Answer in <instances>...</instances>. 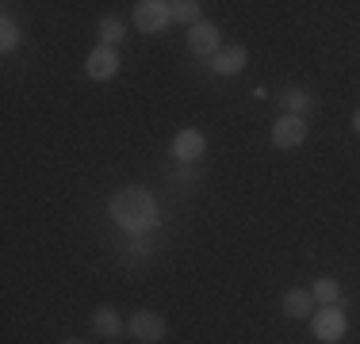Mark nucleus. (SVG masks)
Listing matches in <instances>:
<instances>
[{"mask_svg": "<svg viewBox=\"0 0 360 344\" xmlns=\"http://www.w3.org/2000/svg\"><path fill=\"white\" fill-rule=\"evenodd\" d=\"M108 214H111V222H115L123 234H131V237L150 234V230L158 226V218H161L158 199H153L146 187H139V184L119 187V192L111 195V203H108Z\"/></svg>", "mask_w": 360, "mask_h": 344, "instance_id": "nucleus-1", "label": "nucleus"}, {"mask_svg": "<svg viewBox=\"0 0 360 344\" xmlns=\"http://www.w3.org/2000/svg\"><path fill=\"white\" fill-rule=\"evenodd\" d=\"M311 333H314L322 344H338V340L349 333L345 310H341V306H322V310H314V314H311Z\"/></svg>", "mask_w": 360, "mask_h": 344, "instance_id": "nucleus-2", "label": "nucleus"}, {"mask_svg": "<svg viewBox=\"0 0 360 344\" xmlns=\"http://www.w3.org/2000/svg\"><path fill=\"white\" fill-rule=\"evenodd\" d=\"M169 20H173V4H165V0H139V4H134V27L142 34L165 31Z\"/></svg>", "mask_w": 360, "mask_h": 344, "instance_id": "nucleus-3", "label": "nucleus"}, {"mask_svg": "<svg viewBox=\"0 0 360 344\" xmlns=\"http://www.w3.org/2000/svg\"><path fill=\"white\" fill-rule=\"evenodd\" d=\"M127 333L142 344H158L165 337V317L153 314V310H139V314H131V322H127Z\"/></svg>", "mask_w": 360, "mask_h": 344, "instance_id": "nucleus-4", "label": "nucleus"}, {"mask_svg": "<svg viewBox=\"0 0 360 344\" xmlns=\"http://www.w3.org/2000/svg\"><path fill=\"white\" fill-rule=\"evenodd\" d=\"M269 138H272V145H276V150H295V145L307 142V123L299 115H284V119H276V123H272Z\"/></svg>", "mask_w": 360, "mask_h": 344, "instance_id": "nucleus-5", "label": "nucleus"}, {"mask_svg": "<svg viewBox=\"0 0 360 344\" xmlns=\"http://www.w3.org/2000/svg\"><path fill=\"white\" fill-rule=\"evenodd\" d=\"M203 150H207V138H203L200 131H176L173 145H169L173 161H180V165H192V161H200Z\"/></svg>", "mask_w": 360, "mask_h": 344, "instance_id": "nucleus-6", "label": "nucleus"}, {"mask_svg": "<svg viewBox=\"0 0 360 344\" xmlns=\"http://www.w3.org/2000/svg\"><path fill=\"white\" fill-rule=\"evenodd\" d=\"M222 34H219V27H215V23H207V20H200V23H195V27L192 31H188V50H192V54H200V58H215L219 54V50H222Z\"/></svg>", "mask_w": 360, "mask_h": 344, "instance_id": "nucleus-7", "label": "nucleus"}, {"mask_svg": "<svg viewBox=\"0 0 360 344\" xmlns=\"http://www.w3.org/2000/svg\"><path fill=\"white\" fill-rule=\"evenodd\" d=\"M84 73L92 77V81H111V77L119 73V54L115 46H96L89 54V62H84Z\"/></svg>", "mask_w": 360, "mask_h": 344, "instance_id": "nucleus-8", "label": "nucleus"}, {"mask_svg": "<svg viewBox=\"0 0 360 344\" xmlns=\"http://www.w3.org/2000/svg\"><path fill=\"white\" fill-rule=\"evenodd\" d=\"M245 62H250V54H245V46H222L215 58H211V69H215L219 77H234L242 73Z\"/></svg>", "mask_w": 360, "mask_h": 344, "instance_id": "nucleus-9", "label": "nucleus"}, {"mask_svg": "<svg viewBox=\"0 0 360 344\" xmlns=\"http://www.w3.org/2000/svg\"><path fill=\"white\" fill-rule=\"evenodd\" d=\"M280 310H284L288 317H311L314 314V295L311 291H288L284 298H280Z\"/></svg>", "mask_w": 360, "mask_h": 344, "instance_id": "nucleus-10", "label": "nucleus"}, {"mask_svg": "<svg viewBox=\"0 0 360 344\" xmlns=\"http://www.w3.org/2000/svg\"><path fill=\"white\" fill-rule=\"evenodd\" d=\"M92 329H96L100 337H111V340H115L119 333H123V317L115 314V306H100L96 314H92Z\"/></svg>", "mask_w": 360, "mask_h": 344, "instance_id": "nucleus-11", "label": "nucleus"}, {"mask_svg": "<svg viewBox=\"0 0 360 344\" xmlns=\"http://www.w3.org/2000/svg\"><path fill=\"white\" fill-rule=\"evenodd\" d=\"M314 303H322V306H338L341 303V287H338V279L333 275H322V279H314Z\"/></svg>", "mask_w": 360, "mask_h": 344, "instance_id": "nucleus-12", "label": "nucleus"}, {"mask_svg": "<svg viewBox=\"0 0 360 344\" xmlns=\"http://www.w3.org/2000/svg\"><path fill=\"white\" fill-rule=\"evenodd\" d=\"M20 39H23L20 23H15L12 15H4V20H0V50H4V54H12V50L20 46Z\"/></svg>", "mask_w": 360, "mask_h": 344, "instance_id": "nucleus-13", "label": "nucleus"}, {"mask_svg": "<svg viewBox=\"0 0 360 344\" xmlns=\"http://www.w3.org/2000/svg\"><path fill=\"white\" fill-rule=\"evenodd\" d=\"M173 20L176 23H200V0H176L173 4Z\"/></svg>", "mask_w": 360, "mask_h": 344, "instance_id": "nucleus-14", "label": "nucleus"}, {"mask_svg": "<svg viewBox=\"0 0 360 344\" xmlns=\"http://www.w3.org/2000/svg\"><path fill=\"white\" fill-rule=\"evenodd\" d=\"M100 39H104V46H119V39H123V23H119L115 15H104V20H100Z\"/></svg>", "mask_w": 360, "mask_h": 344, "instance_id": "nucleus-15", "label": "nucleus"}, {"mask_svg": "<svg viewBox=\"0 0 360 344\" xmlns=\"http://www.w3.org/2000/svg\"><path fill=\"white\" fill-rule=\"evenodd\" d=\"M284 103H288V115H299V119H303V111H307V96H303V92H288Z\"/></svg>", "mask_w": 360, "mask_h": 344, "instance_id": "nucleus-16", "label": "nucleus"}, {"mask_svg": "<svg viewBox=\"0 0 360 344\" xmlns=\"http://www.w3.org/2000/svg\"><path fill=\"white\" fill-rule=\"evenodd\" d=\"M353 131H360V111H356V115H353Z\"/></svg>", "mask_w": 360, "mask_h": 344, "instance_id": "nucleus-17", "label": "nucleus"}, {"mask_svg": "<svg viewBox=\"0 0 360 344\" xmlns=\"http://www.w3.org/2000/svg\"><path fill=\"white\" fill-rule=\"evenodd\" d=\"M65 344H84V340H65Z\"/></svg>", "mask_w": 360, "mask_h": 344, "instance_id": "nucleus-18", "label": "nucleus"}]
</instances>
